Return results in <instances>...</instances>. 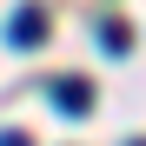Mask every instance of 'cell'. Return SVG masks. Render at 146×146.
Listing matches in <instances>:
<instances>
[{
  "mask_svg": "<svg viewBox=\"0 0 146 146\" xmlns=\"http://www.w3.org/2000/svg\"><path fill=\"white\" fill-rule=\"evenodd\" d=\"M53 106L86 113V106H93V86H86V80H53Z\"/></svg>",
  "mask_w": 146,
  "mask_h": 146,
  "instance_id": "6da1fadb",
  "label": "cell"
},
{
  "mask_svg": "<svg viewBox=\"0 0 146 146\" xmlns=\"http://www.w3.org/2000/svg\"><path fill=\"white\" fill-rule=\"evenodd\" d=\"M126 40H133V33L119 27V20H106V27H100V46H106V53H126Z\"/></svg>",
  "mask_w": 146,
  "mask_h": 146,
  "instance_id": "3957f363",
  "label": "cell"
},
{
  "mask_svg": "<svg viewBox=\"0 0 146 146\" xmlns=\"http://www.w3.org/2000/svg\"><path fill=\"white\" fill-rule=\"evenodd\" d=\"M133 146H146V139H133Z\"/></svg>",
  "mask_w": 146,
  "mask_h": 146,
  "instance_id": "5b68a950",
  "label": "cell"
},
{
  "mask_svg": "<svg viewBox=\"0 0 146 146\" xmlns=\"http://www.w3.org/2000/svg\"><path fill=\"white\" fill-rule=\"evenodd\" d=\"M0 146H27V133H0Z\"/></svg>",
  "mask_w": 146,
  "mask_h": 146,
  "instance_id": "277c9868",
  "label": "cell"
},
{
  "mask_svg": "<svg viewBox=\"0 0 146 146\" xmlns=\"http://www.w3.org/2000/svg\"><path fill=\"white\" fill-rule=\"evenodd\" d=\"M40 33H46V20H40L33 7H20V13H13V27H7V40H13V46H33Z\"/></svg>",
  "mask_w": 146,
  "mask_h": 146,
  "instance_id": "7a4b0ae2",
  "label": "cell"
}]
</instances>
